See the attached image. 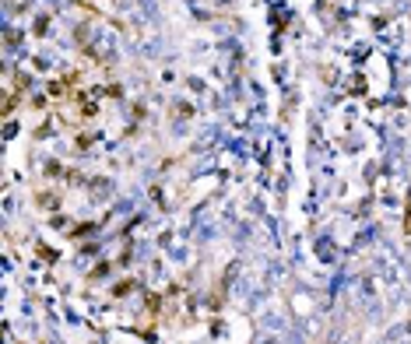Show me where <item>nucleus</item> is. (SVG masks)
Masks as SVG:
<instances>
[{"mask_svg": "<svg viewBox=\"0 0 411 344\" xmlns=\"http://www.w3.org/2000/svg\"><path fill=\"white\" fill-rule=\"evenodd\" d=\"M404 232L411 236V204H408V218H404Z\"/></svg>", "mask_w": 411, "mask_h": 344, "instance_id": "1", "label": "nucleus"}]
</instances>
